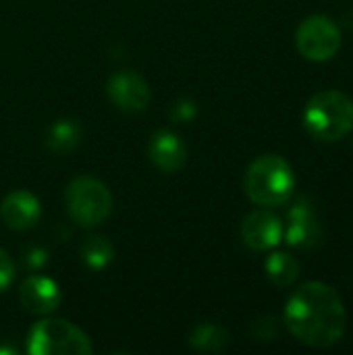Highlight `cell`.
I'll use <instances>...</instances> for the list:
<instances>
[{
	"mask_svg": "<svg viewBox=\"0 0 353 355\" xmlns=\"http://www.w3.org/2000/svg\"><path fill=\"white\" fill-rule=\"evenodd\" d=\"M106 94L110 102L123 112H141L150 104V85L137 71H117L108 83Z\"/></svg>",
	"mask_w": 353,
	"mask_h": 355,
	"instance_id": "7",
	"label": "cell"
},
{
	"mask_svg": "<svg viewBox=\"0 0 353 355\" xmlns=\"http://www.w3.org/2000/svg\"><path fill=\"white\" fill-rule=\"evenodd\" d=\"M15 275H17L15 260L8 256V252H4V250L0 248V293H4V291L12 285Z\"/></svg>",
	"mask_w": 353,
	"mask_h": 355,
	"instance_id": "17",
	"label": "cell"
},
{
	"mask_svg": "<svg viewBox=\"0 0 353 355\" xmlns=\"http://www.w3.org/2000/svg\"><path fill=\"white\" fill-rule=\"evenodd\" d=\"M81 135H83V129L77 119H58L46 129L44 144L50 152L64 156V154H71L79 146Z\"/></svg>",
	"mask_w": 353,
	"mask_h": 355,
	"instance_id": "12",
	"label": "cell"
},
{
	"mask_svg": "<svg viewBox=\"0 0 353 355\" xmlns=\"http://www.w3.org/2000/svg\"><path fill=\"white\" fill-rule=\"evenodd\" d=\"M42 204L27 189H15L0 202V218L10 231H29L40 223Z\"/></svg>",
	"mask_w": 353,
	"mask_h": 355,
	"instance_id": "9",
	"label": "cell"
},
{
	"mask_svg": "<svg viewBox=\"0 0 353 355\" xmlns=\"http://www.w3.org/2000/svg\"><path fill=\"white\" fill-rule=\"evenodd\" d=\"M295 175L289 162L279 154L258 156L243 175L246 196L264 208L285 204L293 196Z\"/></svg>",
	"mask_w": 353,
	"mask_h": 355,
	"instance_id": "2",
	"label": "cell"
},
{
	"mask_svg": "<svg viewBox=\"0 0 353 355\" xmlns=\"http://www.w3.org/2000/svg\"><path fill=\"white\" fill-rule=\"evenodd\" d=\"M318 235V229L314 220L310 218V212L304 208H295L291 212V225L287 229V241L291 245H310V241Z\"/></svg>",
	"mask_w": 353,
	"mask_h": 355,
	"instance_id": "16",
	"label": "cell"
},
{
	"mask_svg": "<svg viewBox=\"0 0 353 355\" xmlns=\"http://www.w3.org/2000/svg\"><path fill=\"white\" fill-rule=\"evenodd\" d=\"M64 204L71 220L83 229L102 225L112 214L110 189L94 177H75L64 189Z\"/></svg>",
	"mask_w": 353,
	"mask_h": 355,
	"instance_id": "4",
	"label": "cell"
},
{
	"mask_svg": "<svg viewBox=\"0 0 353 355\" xmlns=\"http://www.w3.org/2000/svg\"><path fill=\"white\" fill-rule=\"evenodd\" d=\"M27 352L31 355H89L94 347L79 327L60 318H44L31 327Z\"/></svg>",
	"mask_w": 353,
	"mask_h": 355,
	"instance_id": "5",
	"label": "cell"
},
{
	"mask_svg": "<svg viewBox=\"0 0 353 355\" xmlns=\"http://www.w3.org/2000/svg\"><path fill=\"white\" fill-rule=\"evenodd\" d=\"M266 275L277 287H289L300 275V264L293 256L285 252H275L266 260Z\"/></svg>",
	"mask_w": 353,
	"mask_h": 355,
	"instance_id": "15",
	"label": "cell"
},
{
	"mask_svg": "<svg viewBox=\"0 0 353 355\" xmlns=\"http://www.w3.org/2000/svg\"><path fill=\"white\" fill-rule=\"evenodd\" d=\"M171 114H173L175 121H191V119L196 116V104L189 102V100H185V98H181V100L173 106Z\"/></svg>",
	"mask_w": 353,
	"mask_h": 355,
	"instance_id": "18",
	"label": "cell"
},
{
	"mask_svg": "<svg viewBox=\"0 0 353 355\" xmlns=\"http://www.w3.org/2000/svg\"><path fill=\"white\" fill-rule=\"evenodd\" d=\"M114 258V245L104 235H92L81 243V260L92 270H104Z\"/></svg>",
	"mask_w": 353,
	"mask_h": 355,
	"instance_id": "14",
	"label": "cell"
},
{
	"mask_svg": "<svg viewBox=\"0 0 353 355\" xmlns=\"http://www.w3.org/2000/svg\"><path fill=\"white\" fill-rule=\"evenodd\" d=\"M341 27L327 15H312L304 19L295 33L300 54L312 62L331 60L341 48Z\"/></svg>",
	"mask_w": 353,
	"mask_h": 355,
	"instance_id": "6",
	"label": "cell"
},
{
	"mask_svg": "<svg viewBox=\"0 0 353 355\" xmlns=\"http://www.w3.org/2000/svg\"><path fill=\"white\" fill-rule=\"evenodd\" d=\"M150 162L162 173H177L187 162V146L175 131L160 129L150 137L148 144Z\"/></svg>",
	"mask_w": 353,
	"mask_h": 355,
	"instance_id": "11",
	"label": "cell"
},
{
	"mask_svg": "<svg viewBox=\"0 0 353 355\" xmlns=\"http://www.w3.org/2000/svg\"><path fill=\"white\" fill-rule=\"evenodd\" d=\"M306 131L318 141H339L353 129V100L337 89H325L310 98L304 110Z\"/></svg>",
	"mask_w": 353,
	"mask_h": 355,
	"instance_id": "3",
	"label": "cell"
},
{
	"mask_svg": "<svg viewBox=\"0 0 353 355\" xmlns=\"http://www.w3.org/2000/svg\"><path fill=\"white\" fill-rule=\"evenodd\" d=\"M241 239L250 250L266 252L281 243L283 223L268 210H256L248 214L241 223Z\"/></svg>",
	"mask_w": 353,
	"mask_h": 355,
	"instance_id": "10",
	"label": "cell"
},
{
	"mask_svg": "<svg viewBox=\"0 0 353 355\" xmlns=\"http://www.w3.org/2000/svg\"><path fill=\"white\" fill-rule=\"evenodd\" d=\"M31 258H29V266L33 268H40L44 262H46V252H42L40 248H31V254H29Z\"/></svg>",
	"mask_w": 353,
	"mask_h": 355,
	"instance_id": "19",
	"label": "cell"
},
{
	"mask_svg": "<svg viewBox=\"0 0 353 355\" xmlns=\"http://www.w3.org/2000/svg\"><path fill=\"white\" fill-rule=\"evenodd\" d=\"M227 343L229 333L214 322H202L189 335V347L200 354H218L227 347Z\"/></svg>",
	"mask_w": 353,
	"mask_h": 355,
	"instance_id": "13",
	"label": "cell"
},
{
	"mask_svg": "<svg viewBox=\"0 0 353 355\" xmlns=\"http://www.w3.org/2000/svg\"><path fill=\"white\" fill-rule=\"evenodd\" d=\"M347 312L339 293L320 281L304 283L285 306V324L304 345L327 349L341 341Z\"/></svg>",
	"mask_w": 353,
	"mask_h": 355,
	"instance_id": "1",
	"label": "cell"
},
{
	"mask_svg": "<svg viewBox=\"0 0 353 355\" xmlns=\"http://www.w3.org/2000/svg\"><path fill=\"white\" fill-rule=\"evenodd\" d=\"M19 302L29 314L48 316L54 310H58V306L62 302V293H60V287L56 281L42 277V275H33L21 283Z\"/></svg>",
	"mask_w": 353,
	"mask_h": 355,
	"instance_id": "8",
	"label": "cell"
}]
</instances>
